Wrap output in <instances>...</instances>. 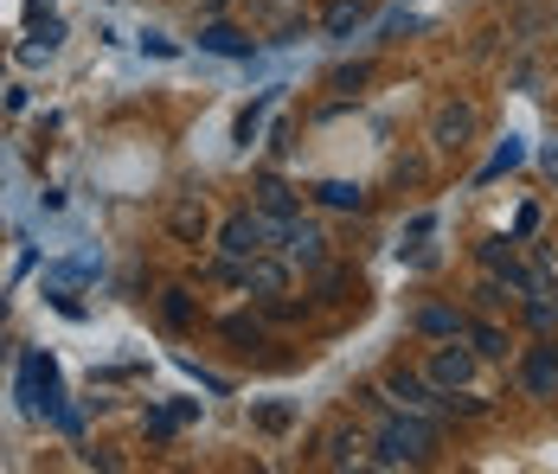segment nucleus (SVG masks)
Here are the masks:
<instances>
[{"mask_svg":"<svg viewBox=\"0 0 558 474\" xmlns=\"http://www.w3.org/2000/svg\"><path fill=\"white\" fill-rule=\"evenodd\" d=\"M444 417H488V398H475L469 385L462 391H444Z\"/></svg>","mask_w":558,"mask_h":474,"instance_id":"obj_18","label":"nucleus"},{"mask_svg":"<svg viewBox=\"0 0 558 474\" xmlns=\"http://www.w3.org/2000/svg\"><path fill=\"white\" fill-rule=\"evenodd\" d=\"M257 429H289V404H264L257 411Z\"/></svg>","mask_w":558,"mask_h":474,"instance_id":"obj_23","label":"nucleus"},{"mask_svg":"<svg viewBox=\"0 0 558 474\" xmlns=\"http://www.w3.org/2000/svg\"><path fill=\"white\" fill-rule=\"evenodd\" d=\"M315 199H322V206H335V211H360V206H366V193H360V186H347V180H322V186H315Z\"/></svg>","mask_w":558,"mask_h":474,"instance_id":"obj_16","label":"nucleus"},{"mask_svg":"<svg viewBox=\"0 0 558 474\" xmlns=\"http://www.w3.org/2000/svg\"><path fill=\"white\" fill-rule=\"evenodd\" d=\"M366 26V0H335L328 13H322V33L328 39H347V33H360Z\"/></svg>","mask_w":558,"mask_h":474,"instance_id":"obj_14","label":"nucleus"},{"mask_svg":"<svg viewBox=\"0 0 558 474\" xmlns=\"http://www.w3.org/2000/svg\"><path fill=\"white\" fill-rule=\"evenodd\" d=\"M225 340H238V347H264V340H270V333H264V327H257V320L231 315V320H225Z\"/></svg>","mask_w":558,"mask_h":474,"instance_id":"obj_20","label":"nucleus"},{"mask_svg":"<svg viewBox=\"0 0 558 474\" xmlns=\"http://www.w3.org/2000/svg\"><path fill=\"white\" fill-rule=\"evenodd\" d=\"M282 251H289V264H302V269H322L328 264V231L322 224H308L302 211L282 224Z\"/></svg>","mask_w":558,"mask_h":474,"instance_id":"obj_8","label":"nucleus"},{"mask_svg":"<svg viewBox=\"0 0 558 474\" xmlns=\"http://www.w3.org/2000/svg\"><path fill=\"white\" fill-rule=\"evenodd\" d=\"M199 46L219 58H251V33H238V26H225V20H206L199 26Z\"/></svg>","mask_w":558,"mask_h":474,"instance_id":"obj_13","label":"nucleus"},{"mask_svg":"<svg viewBox=\"0 0 558 474\" xmlns=\"http://www.w3.org/2000/svg\"><path fill=\"white\" fill-rule=\"evenodd\" d=\"M411 327H417L424 340H462V333H469V315L449 308V302H424V308L411 315Z\"/></svg>","mask_w":558,"mask_h":474,"instance_id":"obj_10","label":"nucleus"},{"mask_svg":"<svg viewBox=\"0 0 558 474\" xmlns=\"http://www.w3.org/2000/svg\"><path fill=\"white\" fill-rule=\"evenodd\" d=\"M424 378H430L437 391H462V385L475 378V347H456V340H444V347L430 353V366H424Z\"/></svg>","mask_w":558,"mask_h":474,"instance_id":"obj_9","label":"nucleus"},{"mask_svg":"<svg viewBox=\"0 0 558 474\" xmlns=\"http://www.w3.org/2000/svg\"><path fill=\"white\" fill-rule=\"evenodd\" d=\"M282 289H289V264H277L270 251L244 264V295H257V302H277Z\"/></svg>","mask_w":558,"mask_h":474,"instance_id":"obj_11","label":"nucleus"},{"mask_svg":"<svg viewBox=\"0 0 558 474\" xmlns=\"http://www.w3.org/2000/svg\"><path fill=\"white\" fill-rule=\"evenodd\" d=\"M161 315H168L173 327H193V295H186V289H168V295H161Z\"/></svg>","mask_w":558,"mask_h":474,"instance_id":"obj_21","label":"nucleus"},{"mask_svg":"<svg viewBox=\"0 0 558 474\" xmlns=\"http://www.w3.org/2000/svg\"><path fill=\"white\" fill-rule=\"evenodd\" d=\"M462 340L475 347V360H507V327H495V320H469Z\"/></svg>","mask_w":558,"mask_h":474,"instance_id":"obj_15","label":"nucleus"},{"mask_svg":"<svg viewBox=\"0 0 558 474\" xmlns=\"http://www.w3.org/2000/svg\"><path fill=\"white\" fill-rule=\"evenodd\" d=\"M244 20H251V33H264L270 46H289V39L308 33V7H302V0H244Z\"/></svg>","mask_w":558,"mask_h":474,"instance_id":"obj_3","label":"nucleus"},{"mask_svg":"<svg viewBox=\"0 0 558 474\" xmlns=\"http://www.w3.org/2000/svg\"><path fill=\"white\" fill-rule=\"evenodd\" d=\"M520 155H526V148H520V142H507L501 155L488 160V180H495V173H507V167H520Z\"/></svg>","mask_w":558,"mask_h":474,"instance_id":"obj_22","label":"nucleus"},{"mask_svg":"<svg viewBox=\"0 0 558 474\" xmlns=\"http://www.w3.org/2000/svg\"><path fill=\"white\" fill-rule=\"evenodd\" d=\"M507 302H513V295H507V282L495 276V269H488V276L475 282V308H488V315H501Z\"/></svg>","mask_w":558,"mask_h":474,"instance_id":"obj_17","label":"nucleus"},{"mask_svg":"<svg viewBox=\"0 0 558 474\" xmlns=\"http://www.w3.org/2000/svg\"><path fill=\"white\" fill-rule=\"evenodd\" d=\"M360 449H366L360 429H335V436H328V462H360Z\"/></svg>","mask_w":558,"mask_h":474,"instance_id":"obj_19","label":"nucleus"},{"mask_svg":"<svg viewBox=\"0 0 558 474\" xmlns=\"http://www.w3.org/2000/svg\"><path fill=\"white\" fill-rule=\"evenodd\" d=\"M225 7H231V0H199V13H206V20H219Z\"/></svg>","mask_w":558,"mask_h":474,"instance_id":"obj_24","label":"nucleus"},{"mask_svg":"<svg viewBox=\"0 0 558 474\" xmlns=\"http://www.w3.org/2000/svg\"><path fill=\"white\" fill-rule=\"evenodd\" d=\"M277 244H282V224L270 211H231L219 224V257H231V264H251V257H264Z\"/></svg>","mask_w":558,"mask_h":474,"instance_id":"obj_2","label":"nucleus"},{"mask_svg":"<svg viewBox=\"0 0 558 474\" xmlns=\"http://www.w3.org/2000/svg\"><path fill=\"white\" fill-rule=\"evenodd\" d=\"M386 398L398 404V411H417V417H444V391H437L430 378L404 372V366H391V372H386Z\"/></svg>","mask_w":558,"mask_h":474,"instance_id":"obj_6","label":"nucleus"},{"mask_svg":"<svg viewBox=\"0 0 558 474\" xmlns=\"http://www.w3.org/2000/svg\"><path fill=\"white\" fill-rule=\"evenodd\" d=\"M475 135H482V109L475 104H462V97L437 104V116H430V148L437 155H462Z\"/></svg>","mask_w":558,"mask_h":474,"instance_id":"obj_4","label":"nucleus"},{"mask_svg":"<svg viewBox=\"0 0 558 474\" xmlns=\"http://www.w3.org/2000/svg\"><path fill=\"white\" fill-rule=\"evenodd\" d=\"M430 449H437V417H417V411H404V417H391L379 429V469H417V462H430Z\"/></svg>","mask_w":558,"mask_h":474,"instance_id":"obj_1","label":"nucleus"},{"mask_svg":"<svg viewBox=\"0 0 558 474\" xmlns=\"http://www.w3.org/2000/svg\"><path fill=\"white\" fill-rule=\"evenodd\" d=\"M257 211H270L277 224H289V218L302 211V193H295L289 180H277V173H264V180H257Z\"/></svg>","mask_w":558,"mask_h":474,"instance_id":"obj_12","label":"nucleus"},{"mask_svg":"<svg viewBox=\"0 0 558 474\" xmlns=\"http://www.w3.org/2000/svg\"><path fill=\"white\" fill-rule=\"evenodd\" d=\"M168 231H173V244H206L213 238V211H206V199L199 193H173L168 199Z\"/></svg>","mask_w":558,"mask_h":474,"instance_id":"obj_7","label":"nucleus"},{"mask_svg":"<svg viewBox=\"0 0 558 474\" xmlns=\"http://www.w3.org/2000/svg\"><path fill=\"white\" fill-rule=\"evenodd\" d=\"M520 391L533 398V404H558V340H533L526 353H520Z\"/></svg>","mask_w":558,"mask_h":474,"instance_id":"obj_5","label":"nucleus"}]
</instances>
